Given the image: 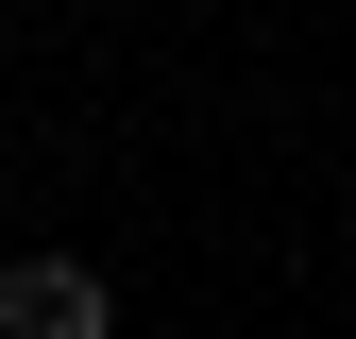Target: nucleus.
I'll return each mask as SVG.
<instances>
[{
  "label": "nucleus",
  "instance_id": "nucleus-1",
  "mask_svg": "<svg viewBox=\"0 0 356 339\" xmlns=\"http://www.w3.org/2000/svg\"><path fill=\"white\" fill-rule=\"evenodd\" d=\"M119 288L85 272V254H0V339H102Z\"/></svg>",
  "mask_w": 356,
  "mask_h": 339
}]
</instances>
